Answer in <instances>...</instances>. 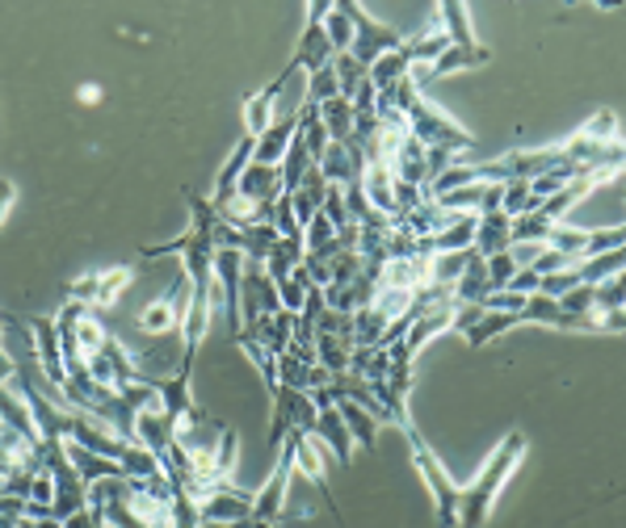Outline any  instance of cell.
<instances>
[{"instance_id": "6da1fadb", "label": "cell", "mask_w": 626, "mask_h": 528, "mask_svg": "<svg viewBox=\"0 0 626 528\" xmlns=\"http://www.w3.org/2000/svg\"><path fill=\"white\" fill-rule=\"evenodd\" d=\"M525 449H530V441H525L522 428H513L509 436H501V445L488 453L484 469H480L466 487H459V528H484L488 525V516H492V508H496V499H501L505 483L517 474V466H522Z\"/></svg>"}, {"instance_id": "7a4b0ae2", "label": "cell", "mask_w": 626, "mask_h": 528, "mask_svg": "<svg viewBox=\"0 0 626 528\" xmlns=\"http://www.w3.org/2000/svg\"><path fill=\"white\" fill-rule=\"evenodd\" d=\"M408 436V449H412V466H417V474H421V483L429 487V495H433V520H438V528H459V483L445 474L442 457L429 449V441L421 436V428L408 420L404 428H400Z\"/></svg>"}, {"instance_id": "3957f363", "label": "cell", "mask_w": 626, "mask_h": 528, "mask_svg": "<svg viewBox=\"0 0 626 528\" xmlns=\"http://www.w3.org/2000/svg\"><path fill=\"white\" fill-rule=\"evenodd\" d=\"M337 4H341V13L349 18V25H353L349 55L358 59L366 72H370V63H374V59H383L387 51H396V46L404 42V34H400V30H391L387 21L370 18L362 4H353V0H337Z\"/></svg>"}, {"instance_id": "277c9868", "label": "cell", "mask_w": 626, "mask_h": 528, "mask_svg": "<svg viewBox=\"0 0 626 528\" xmlns=\"http://www.w3.org/2000/svg\"><path fill=\"white\" fill-rule=\"evenodd\" d=\"M626 244V227H602V231H585V227H572V222H555L551 235H546V248L551 252L567 256L572 265H581L588 256H602V252H614V248H623Z\"/></svg>"}, {"instance_id": "5b68a950", "label": "cell", "mask_w": 626, "mask_h": 528, "mask_svg": "<svg viewBox=\"0 0 626 528\" xmlns=\"http://www.w3.org/2000/svg\"><path fill=\"white\" fill-rule=\"evenodd\" d=\"M185 311H189V281L185 273L173 281V290H164L156 302H147L140 311V332L152 340H168V335H182Z\"/></svg>"}, {"instance_id": "8992f818", "label": "cell", "mask_w": 626, "mask_h": 528, "mask_svg": "<svg viewBox=\"0 0 626 528\" xmlns=\"http://www.w3.org/2000/svg\"><path fill=\"white\" fill-rule=\"evenodd\" d=\"M328 4H332V0H316V4L307 9L299 46H295V55L286 59V68H295L299 76H304V72L311 76V72H320V68H328V63L337 59L332 42H328V34H324V13H328Z\"/></svg>"}, {"instance_id": "52a82bcc", "label": "cell", "mask_w": 626, "mask_h": 528, "mask_svg": "<svg viewBox=\"0 0 626 528\" xmlns=\"http://www.w3.org/2000/svg\"><path fill=\"white\" fill-rule=\"evenodd\" d=\"M290 478H295V445L283 441L278 462H274V474L265 478L261 490H253V520H261V525H278V520H283L286 495H290Z\"/></svg>"}, {"instance_id": "ba28073f", "label": "cell", "mask_w": 626, "mask_h": 528, "mask_svg": "<svg viewBox=\"0 0 626 528\" xmlns=\"http://www.w3.org/2000/svg\"><path fill=\"white\" fill-rule=\"evenodd\" d=\"M299 76L295 68H283L278 76L269 80V84H261L257 93H248L240 105V114H244V135L248 138H261L265 131H269V122H274V114H278V97L286 93V84Z\"/></svg>"}, {"instance_id": "9c48e42d", "label": "cell", "mask_w": 626, "mask_h": 528, "mask_svg": "<svg viewBox=\"0 0 626 528\" xmlns=\"http://www.w3.org/2000/svg\"><path fill=\"white\" fill-rule=\"evenodd\" d=\"M253 516V490H240L236 483H219L198 499V520H215V525H236Z\"/></svg>"}, {"instance_id": "30bf717a", "label": "cell", "mask_w": 626, "mask_h": 528, "mask_svg": "<svg viewBox=\"0 0 626 528\" xmlns=\"http://www.w3.org/2000/svg\"><path fill=\"white\" fill-rule=\"evenodd\" d=\"M25 328H30V344H34V356H39V370L42 377L63 391V352H60V335H55V319L51 314H30L25 319Z\"/></svg>"}, {"instance_id": "8fae6325", "label": "cell", "mask_w": 626, "mask_h": 528, "mask_svg": "<svg viewBox=\"0 0 626 528\" xmlns=\"http://www.w3.org/2000/svg\"><path fill=\"white\" fill-rule=\"evenodd\" d=\"M311 403H316V432H311V436L324 441L341 466H349V462H353V441H349V428H345V420H341V411H337V403H332V394L316 391L311 394Z\"/></svg>"}, {"instance_id": "7c38bea8", "label": "cell", "mask_w": 626, "mask_h": 528, "mask_svg": "<svg viewBox=\"0 0 626 528\" xmlns=\"http://www.w3.org/2000/svg\"><path fill=\"white\" fill-rule=\"evenodd\" d=\"M484 63H492V51H488L484 42L480 46H445L442 55L433 59L429 68H417L412 72V80L417 84H429V80H442V76H454V72H466V68H484Z\"/></svg>"}, {"instance_id": "4fadbf2b", "label": "cell", "mask_w": 626, "mask_h": 528, "mask_svg": "<svg viewBox=\"0 0 626 528\" xmlns=\"http://www.w3.org/2000/svg\"><path fill=\"white\" fill-rule=\"evenodd\" d=\"M236 194L257 201L261 210H269L283 197V173H278V164H248L244 176L236 180Z\"/></svg>"}, {"instance_id": "5bb4252c", "label": "cell", "mask_w": 626, "mask_h": 528, "mask_svg": "<svg viewBox=\"0 0 626 528\" xmlns=\"http://www.w3.org/2000/svg\"><path fill=\"white\" fill-rule=\"evenodd\" d=\"M253 152H257V138L244 135L240 143H236V152L227 156V164L219 168V176H215V185H211V194H206V201L211 206H219V201H227V197L236 194V180L244 176V168L253 164Z\"/></svg>"}, {"instance_id": "9a60e30c", "label": "cell", "mask_w": 626, "mask_h": 528, "mask_svg": "<svg viewBox=\"0 0 626 528\" xmlns=\"http://www.w3.org/2000/svg\"><path fill=\"white\" fill-rule=\"evenodd\" d=\"M509 222L513 218L505 215V210H488V215H475V256L480 260H488V256L496 252H509Z\"/></svg>"}, {"instance_id": "2e32d148", "label": "cell", "mask_w": 626, "mask_h": 528, "mask_svg": "<svg viewBox=\"0 0 626 528\" xmlns=\"http://www.w3.org/2000/svg\"><path fill=\"white\" fill-rule=\"evenodd\" d=\"M433 21H438V30H442L450 46H480L475 39V30H471V13H466V4H454V0H442L438 9H433Z\"/></svg>"}, {"instance_id": "e0dca14e", "label": "cell", "mask_w": 626, "mask_h": 528, "mask_svg": "<svg viewBox=\"0 0 626 528\" xmlns=\"http://www.w3.org/2000/svg\"><path fill=\"white\" fill-rule=\"evenodd\" d=\"M63 449H68V462L76 466V474H81L84 487H93V483H102V478H126L114 457L89 453V449H81V445H72V441H63Z\"/></svg>"}, {"instance_id": "ac0fdd59", "label": "cell", "mask_w": 626, "mask_h": 528, "mask_svg": "<svg viewBox=\"0 0 626 528\" xmlns=\"http://www.w3.org/2000/svg\"><path fill=\"white\" fill-rule=\"evenodd\" d=\"M337 403V411H341L345 428H349V441H353V449H374V436H379V420L370 415L366 407H358L353 398H332Z\"/></svg>"}, {"instance_id": "d6986e66", "label": "cell", "mask_w": 626, "mask_h": 528, "mask_svg": "<svg viewBox=\"0 0 626 528\" xmlns=\"http://www.w3.org/2000/svg\"><path fill=\"white\" fill-rule=\"evenodd\" d=\"M0 424L13 428L18 436H25L30 445H39V428H34V415L25 407L18 386H0Z\"/></svg>"}, {"instance_id": "ffe728a7", "label": "cell", "mask_w": 626, "mask_h": 528, "mask_svg": "<svg viewBox=\"0 0 626 528\" xmlns=\"http://www.w3.org/2000/svg\"><path fill=\"white\" fill-rule=\"evenodd\" d=\"M513 328H522L517 323V314H509V311H480V319L471 323V328H463V340H466V349H488L496 335H505L513 332Z\"/></svg>"}, {"instance_id": "44dd1931", "label": "cell", "mask_w": 626, "mask_h": 528, "mask_svg": "<svg viewBox=\"0 0 626 528\" xmlns=\"http://www.w3.org/2000/svg\"><path fill=\"white\" fill-rule=\"evenodd\" d=\"M253 340L257 344H265V349L274 352V356H283L286 349H290V340H295V314L290 311H274V314H265L261 323L253 328Z\"/></svg>"}, {"instance_id": "7402d4cb", "label": "cell", "mask_w": 626, "mask_h": 528, "mask_svg": "<svg viewBox=\"0 0 626 528\" xmlns=\"http://www.w3.org/2000/svg\"><path fill=\"white\" fill-rule=\"evenodd\" d=\"M349 356H353V340L349 335H332V332H316V365L332 373H349Z\"/></svg>"}, {"instance_id": "603a6c76", "label": "cell", "mask_w": 626, "mask_h": 528, "mask_svg": "<svg viewBox=\"0 0 626 528\" xmlns=\"http://www.w3.org/2000/svg\"><path fill=\"white\" fill-rule=\"evenodd\" d=\"M135 286V269L131 265H114V269H102L98 277V302H93V311H110V307H119V298Z\"/></svg>"}, {"instance_id": "cb8c5ba5", "label": "cell", "mask_w": 626, "mask_h": 528, "mask_svg": "<svg viewBox=\"0 0 626 528\" xmlns=\"http://www.w3.org/2000/svg\"><path fill=\"white\" fill-rule=\"evenodd\" d=\"M623 248H614V252H602V256H588V260H581V265H572L576 269V281L581 286H602V281H609V277L623 273Z\"/></svg>"}, {"instance_id": "d4e9b609", "label": "cell", "mask_w": 626, "mask_h": 528, "mask_svg": "<svg viewBox=\"0 0 626 528\" xmlns=\"http://www.w3.org/2000/svg\"><path fill=\"white\" fill-rule=\"evenodd\" d=\"M299 265H304V235L299 239H278L274 252L265 256V273L274 277V281H286Z\"/></svg>"}, {"instance_id": "484cf974", "label": "cell", "mask_w": 626, "mask_h": 528, "mask_svg": "<svg viewBox=\"0 0 626 528\" xmlns=\"http://www.w3.org/2000/svg\"><path fill=\"white\" fill-rule=\"evenodd\" d=\"M320 110V122L324 131H328V138L332 143H349V135H353V105L345 97H332L324 101V105H316Z\"/></svg>"}, {"instance_id": "4316f807", "label": "cell", "mask_w": 626, "mask_h": 528, "mask_svg": "<svg viewBox=\"0 0 626 528\" xmlns=\"http://www.w3.org/2000/svg\"><path fill=\"white\" fill-rule=\"evenodd\" d=\"M105 340H110V332H105V323L98 319V311L89 307V311L76 319V352H81V361H84V356H93V352L102 349Z\"/></svg>"}, {"instance_id": "83f0119b", "label": "cell", "mask_w": 626, "mask_h": 528, "mask_svg": "<svg viewBox=\"0 0 626 528\" xmlns=\"http://www.w3.org/2000/svg\"><path fill=\"white\" fill-rule=\"evenodd\" d=\"M236 457H240V432L232 428V424H223L219 449H215V483H232Z\"/></svg>"}, {"instance_id": "f1b7e54d", "label": "cell", "mask_w": 626, "mask_h": 528, "mask_svg": "<svg viewBox=\"0 0 626 528\" xmlns=\"http://www.w3.org/2000/svg\"><path fill=\"white\" fill-rule=\"evenodd\" d=\"M341 97V84H337V72H332V63L320 68V72H311L304 80V101L307 105H324V101Z\"/></svg>"}, {"instance_id": "f546056e", "label": "cell", "mask_w": 626, "mask_h": 528, "mask_svg": "<svg viewBox=\"0 0 626 528\" xmlns=\"http://www.w3.org/2000/svg\"><path fill=\"white\" fill-rule=\"evenodd\" d=\"M324 34H328V42H332V51H337V55L349 51V42H353V25H349V18L341 13V4H328V13H324Z\"/></svg>"}, {"instance_id": "4dcf8cb0", "label": "cell", "mask_w": 626, "mask_h": 528, "mask_svg": "<svg viewBox=\"0 0 626 528\" xmlns=\"http://www.w3.org/2000/svg\"><path fill=\"white\" fill-rule=\"evenodd\" d=\"M332 72H337V84H341V97L345 101L353 97V93H358V84L366 80V68L353 55H349V51L332 59Z\"/></svg>"}, {"instance_id": "1f68e13d", "label": "cell", "mask_w": 626, "mask_h": 528, "mask_svg": "<svg viewBox=\"0 0 626 528\" xmlns=\"http://www.w3.org/2000/svg\"><path fill=\"white\" fill-rule=\"evenodd\" d=\"M484 273H488V290H492V293L505 290L509 281H513V273H517V260H513L509 252L488 256V260H484Z\"/></svg>"}, {"instance_id": "d6a6232c", "label": "cell", "mask_w": 626, "mask_h": 528, "mask_svg": "<svg viewBox=\"0 0 626 528\" xmlns=\"http://www.w3.org/2000/svg\"><path fill=\"white\" fill-rule=\"evenodd\" d=\"M593 311H602V314L623 311V273L602 281V286H593Z\"/></svg>"}, {"instance_id": "836d02e7", "label": "cell", "mask_w": 626, "mask_h": 528, "mask_svg": "<svg viewBox=\"0 0 626 528\" xmlns=\"http://www.w3.org/2000/svg\"><path fill=\"white\" fill-rule=\"evenodd\" d=\"M98 277H102V269H93V273L68 281V302H84V307H93V302H98Z\"/></svg>"}, {"instance_id": "e575fe53", "label": "cell", "mask_w": 626, "mask_h": 528, "mask_svg": "<svg viewBox=\"0 0 626 528\" xmlns=\"http://www.w3.org/2000/svg\"><path fill=\"white\" fill-rule=\"evenodd\" d=\"M567 314H593V286H572L564 298H555Z\"/></svg>"}, {"instance_id": "d590c367", "label": "cell", "mask_w": 626, "mask_h": 528, "mask_svg": "<svg viewBox=\"0 0 626 528\" xmlns=\"http://www.w3.org/2000/svg\"><path fill=\"white\" fill-rule=\"evenodd\" d=\"M13 201H18V180L0 176V227H4V218H9V210H13Z\"/></svg>"}, {"instance_id": "8d00e7d4", "label": "cell", "mask_w": 626, "mask_h": 528, "mask_svg": "<svg viewBox=\"0 0 626 528\" xmlns=\"http://www.w3.org/2000/svg\"><path fill=\"white\" fill-rule=\"evenodd\" d=\"M13 373H18V365H13V356H9L4 340H0V386H13Z\"/></svg>"}, {"instance_id": "74e56055", "label": "cell", "mask_w": 626, "mask_h": 528, "mask_svg": "<svg viewBox=\"0 0 626 528\" xmlns=\"http://www.w3.org/2000/svg\"><path fill=\"white\" fill-rule=\"evenodd\" d=\"M76 97H81V105H98V101H102V84H81Z\"/></svg>"}, {"instance_id": "f35d334b", "label": "cell", "mask_w": 626, "mask_h": 528, "mask_svg": "<svg viewBox=\"0 0 626 528\" xmlns=\"http://www.w3.org/2000/svg\"><path fill=\"white\" fill-rule=\"evenodd\" d=\"M34 528H63V520H55V516H39V520H30Z\"/></svg>"}, {"instance_id": "ab89813d", "label": "cell", "mask_w": 626, "mask_h": 528, "mask_svg": "<svg viewBox=\"0 0 626 528\" xmlns=\"http://www.w3.org/2000/svg\"><path fill=\"white\" fill-rule=\"evenodd\" d=\"M341 528H345V525H341Z\"/></svg>"}]
</instances>
